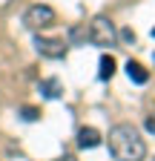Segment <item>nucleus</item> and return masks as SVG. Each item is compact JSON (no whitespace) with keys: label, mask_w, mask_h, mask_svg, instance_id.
Masks as SVG:
<instances>
[{"label":"nucleus","mask_w":155,"mask_h":161,"mask_svg":"<svg viewBox=\"0 0 155 161\" xmlns=\"http://www.w3.org/2000/svg\"><path fill=\"white\" fill-rule=\"evenodd\" d=\"M115 37H118V32H115V23H112L109 17L98 14V17L89 23V40H92L95 46H112Z\"/></svg>","instance_id":"f03ea898"},{"label":"nucleus","mask_w":155,"mask_h":161,"mask_svg":"<svg viewBox=\"0 0 155 161\" xmlns=\"http://www.w3.org/2000/svg\"><path fill=\"white\" fill-rule=\"evenodd\" d=\"M152 37H155V29H152Z\"/></svg>","instance_id":"f8f14e48"},{"label":"nucleus","mask_w":155,"mask_h":161,"mask_svg":"<svg viewBox=\"0 0 155 161\" xmlns=\"http://www.w3.org/2000/svg\"><path fill=\"white\" fill-rule=\"evenodd\" d=\"M61 161H78V158H75V155H63Z\"/></svg>","instance_id":"9b49d317"},{"label":"nucleus","mask_w":155,"mask_h":161,"mask_svg":"<svg viewBox=\"0 0 155 161\" xmlns=\"http://www.w3.org/2000/svg\"><path fill=\"white\" fill-rule=\"evenodd\" d=\"M40 92H43V98L55 101V98L63 95V84H61L57 78H46V80H40Z\"/></svg>","instance_id":"423d86ee"},{"label":"nucleus","mask_w":155,"mask_h":161,"mask_svg":"<svg viewBox=\"0 0 155 161\" xmlns=\"http://www.w3.org/2000/svg\"><path fill=\"white\" fill-rule=\"evenodd\" d=\"M126 75H129L132 84H147V80H149V72H147L141 64H135V60H129V64H126Z\"/></svg>","instance_id":"0eeeda50"},{"label":"nucleus","mask_w":155,"mask_h":161,"mask_svg":"<svg viewBox=\"0 0 155 161\" xmlns=\"http://www.w3.org/2000/svg\"><path fill=\"white\" fill-rule=\"evenodd\" d=\"M112 75H115V58H112V55H104V58H101V69H98V78H101V80H109Z\"/></svg>","instance_id":"6e6552de"},{"label":"nucleus","mask_w":155,"mask_h":161,"mask_svg":"<svg viewBox=\"0 0 155 161\" xmlns=\"http://www.w3.org/2000/svg\"><path fill=\"white\" fill-rule=\"evenodd\" d=\"M78 144H81L83 150H95V147L101 144V132L92 130V127H83L81 132H78Z\"/></svg>","instance_id":"39448f33"},{"label":"nucleus","mask_w":155,"mask_h":161,"mask_svg":"<svg viewBox=\"0 0 155 161\" xmlns=\"http://www.w3.org/2000/svg\"><path fill=\"white\" fill-rule=\"evenodd\" d=\"M147 130L155 132V115H147Z\"/></svg>","instance_id":"9d476101"},{"label":"nucleus","mask_w":155,"mask_h":161,"mask_svg":"<svg viewBox=\"0 0 155 161\" xmlns=\"http://www.w3.org/2000/svg\"><path fill=\"white\" fill-rule=\"evenodd\" d=\"M23 23L29 26V29H49L52 23H55V9L52 6H43V3H37V6H29L26 9V14H23Z\"/></svg>","instance_id":"7ed1b4c3"},{"label":"nucleus","mask_w":155,"mask_h":161,"mask_svg":"<svg viewBox=\"0 0 155 161\" xmlns=\"http://www.w3.org/2000/svg\"><path fill=\"white\" fill-rule=\"evenodd\" d=\"M20 118L23 121H37V118H40V109H37V107H23L20 109Z\"/></svg>","instance_id":"1a4fd4ad"},{"label":"nucleus","mask_w":155,"mask_h":161,"mask_svg":"<svg viewBox=\"0 0 155 161\" xmlns=\"http://www.w3.org/2000/svg\"><path fill=\"white\" fill-rule=\"evenodd\" d=\"M109 153L115 161H144L147 144L132 124H118L109 130Z\"/></svg>","instance_id":"f257e3e1"},{"label":"nucleus","mask_w":155,"mask_h":161,"mask_svg":"<svg viewBox=\"0 0 155 161\" xmlns=\"http://www.w3.org/2000/svg\"><path fill=\"white\" fill-rule=\"evenodd\" d=\"M35 49L40 55H46V58H55V60L66 55V43L57 40V37H40V35H37L35 37Z\"/></svg>","instance_id":"20e7f679"}]
</instances>
